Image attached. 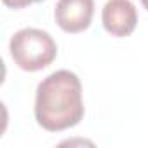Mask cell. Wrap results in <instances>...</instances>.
I'll use <instances>...</instances> for the list:
<instances>
[{
    "label": "cell",
    "instance_id": "6da1fadb",
    "mask_svg": "<svg viewBox=\"0 0 148 148\" xmlns=\"http://www.w3.org/2000/svg\"><path fill=\"white\" fill-rule=\"evenodd\" d=\"M82 117V86L75 73L59 70L38 84L35 98V119L45 131H64L77 125Z\"/></svg>",
    "mask_w": 148,
    "mask_h": 148
},
{
    "label": "cell",
    "instance_id": "7a4b0ae2",
    "mask_svg": "<svg viewBox=\"0 0 148 148\" xmlns=\"http://www.w3.org/2000/svg\"><path fill=\"white\" fill-rule=\"evenodd\" d=\"M14 63L25 71H38L49 66L58 54L54 38L42 30L25 28L14 33L9 44Z\"/></svg>",
    "mask_w": 148,
    "mask_h": 148
},
{
    "label": "cell",
    "instance_id": "3957f363",
    "mask_svg": "<svg viewBox=\"0 0 148 148\" xmlns=\"http://www.w3.org/2000/svg\"><path fill=\"white\" fill-rule=\"evenodd\" d=\"M94 14V0H58L54 18L66 33H79L89 28Z\"/></svg>",
    "mask_w": 148,
    "mask_h": 148
},
{
    "label": "cell",
    "instance_id": "277c9868",
    "mask_svg": "<svg viewBox=\"0 0 148 148\" xmlns=\"http://www.w3.org/2000/svg\"><path fill=\"white\" fill-rule=\"evenodd\" d=\"M103 26L113 37H127L134 32L138 12L131 0H108L103 7Z\"/></svg>",
    "mask_w": 148,
    "mask_h": 148
},
{
    "label": "cell",
    "instance_id": "5b68a950",
    "mask_svg": "<svg viewBox=\"0 0 148 148\" xmlns=\"http://www.w3.org/2000/svg\"><path fill=\"white\" fill-rule=\"evenodd\" d=\"M2 2L7 5V7H12V9H23L30 4H35V2H40V0H2Z\"/></svg>",
    "mask_w": 148,
    "mask_h": 148
},
{
    "label": "cell",
    "instance_id": "8992f818",
    "mask_svg": "<svg viewBox=\"0 0 148 148\" xmlns=\"http://www.w3.org/2000/svg\"><path fill=\"white\" fill-rule=\"evenodd\" d=\"M141 4H143V7L148 11V0H141Z\"/></svg>",
    "mask_w": 148,
    "mask_h": 148
}]
</instances>
